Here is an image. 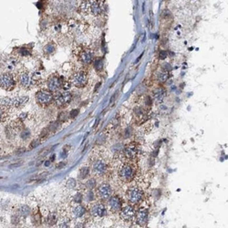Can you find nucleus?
I'll return each instance as SVG.
<instances>
[{
    "instance_id": "34",
    "label": "nucleus",
    "mask_w": 228,
    "mask_h": 228,
    "mask_svg": "<svg viewBox=\"0 0 228 228\" xmlns=\"http://www.w3.org/2000/svg\"><path fill=\"white\" fill-rule=\"evenodd\" d=\"M167 57V52L166 51H161L160 52V59H165Z\"/></svg>"
},
{
    "instance_id": "21",
    "label": "nucleus",
    "mask_w": 228,
    "mask_h": 228,
    "mask_svg": "<svg viewBox=\"0 0 228 228\" xmlns=\"http://www.w3.org/2000/svg\"><path fill=\"white\" fill-rule=\"evenodd\" d=\"M57 220H59V216H57V214L50 213L47 215V217L46 218V223H47V225H49V226H53V225H57Z\"/></svg>"
},
{
    "instance_id": "10",
    "label": "nucleus",
    "mask_w": 228,
    "mask_h": 228,
    "mask_svg": "<svg viewBox=\"0 0 228 228\" xmlns=\"http://www.w3.org/2000/svg\"><path fill=\"white\" fill-rule=\"evenodd\" d=\"M119 178L123 182H128L133 178L134 169L130 163H122L119 168Z\"/></svg>"
},
{
    "instance_id": "16",
    "label": "nucleus",
    "mask_w": 228,
    "mask_h": 228,
    "mask_svg": "<svg viewBox=\"0 0 228 228\" xmlns=\"http://www.w3.org/2000/svg\"><path fill=\"white\" fill-rule=\"evenodd\" d=\"M97 196L100 199L107 200L111 196V187L109 183H102L97 189Z\"/></svg>"
},
{
    "instance_id": "7",
    "label": "nucleus",
    "mask_w": 228,
    "mask_h": 228,
    "mask_svg": "<svg viewBox=\"0 0 228 228\" xmlns=\"http://www.w3.org/2000/svg\"><path fill=\"white\" fill-rule=\"evenodd\" d=\"M77 57L83 65H90L95 59L94 51L90 47H80L79 51H77Z\"/></svg>"
},
{
    "instance_id": "20",
    "label": "nucleus",
    "mask_w": 228,
    "mask_h": 228,
    "mask_svg": "<svg viewBox=\"0 0 228 228\" xmlns=\"http://www.w3.org/2000/svg\"><path fill=\"white\" fill-rule=\"evenodd\" d=\"M30 213V208L27 205H20L17 209V215L19 217H26Z\"/></svg>"
},
{
    "instance_id": "13",
    "label": "nucleus",
    "mask_w": 228,
    "mask_h": 228,
    "mask_svg": "<svg viewBox=\"0 0 228 228\" xmlns=\"http://www.w3.org/2000/svg\"><path fill=\"white\" fill-rule=\"evenodd\" d=\"M90 215L94 219H101L106 215L107 214V208L104 205L100 203H93L90 205L89 208Z\"/></svg>"
},
{
    "instance_id": "38",
    "label": "nucleus",
    "mask_w": 228,
    "mask_h": 228,
    "mask_svg": "<svg viewBox=\"0 0 228 228\" xmlns=\"http://www.w3.org/2000/svg\"><path fill=\"white\" fill-rule=\"evenodd\" d=\"M65 164H66V163H65V162H64V163H60V164H59V165H57V168H60V167H62V166H64Z\"/></svg>"
},
{
    "instance_id": "3",
    "label": "nucleus",
    "mask_w": 228,
    "mask_h": 228,
    "mask_svg": "<svg viewBox=\"0 0 228 228\" xmlns=\"http://www.w3.org/2000/svg\"><path fill=\"white\" fill-rule=\"evenodd\" d=\"M28 101V97L27 96H17L14 98L10 97H3L0 99V106L10 110V109H20L27 104Z\"/></svg>"
},
{
    "instance_id": "4",
    "label": "nucleus",
    "mask_w": 228,
    "mask_h": 228,
    "mask_svg": "<svg viewBox=\"0 0 228 228\" xmlns=\"http://www.w3.org/2000/svg\"><path fill=\"white\" fill-rule=\"evenodd\" d=\"M16 82L18 84L20 88L24 90H29L32 86V81H31V75L29 74V71L26 69H22L17 73L15 77Z\"/></svg>"
},
{
    "instance_id": "28",
    "label": "nucleus",
    "mask_w": 228,
    "mask_h": 228,
    "mask_svg": "<svg viewBox=\"0 0 228 228\" xmlns=\"http://www.w3.org/2000/svg\"><path fill=\"white\" fill-rule=\"evenodd\" d=\"M96 185V181L95 179H90L86 183V187L88 188V190H93Z\"/></svg>"
},
{
    "instance_id": "22",
    "label": "nucleus",
    "mask_w": 228,
    "mask_h": 228,
    "mask_svg": "<svg viewBox=\"0 0 228 228\" xmlns=\"http://www.w3.org/2000/svg\"><path fill=\"white\" fill-rule=\"evenodd\" d=\"M66 188L69 191H72V190H78L79 185L78 182L75 179H69L66 182Z\"/></svg>"
},
{
    "instance_id": "18",
    "label": "nucleus",
    "mask_w": 228,
    "mask_h": 228,
    "mask_svg": "<svg viewBox=\"0 0 228 228\" xmlns=\"http://www.w3.org/2000/svg\"><path fill=\"white\" fill-rule=\"evenodd\" d=\"M137 154H138V146L135 142H132V143L128 144L123 150V155L129 160L135 158Z\"/></svg>"
},
{
    "instance_id": "32",
    "label": "nucleus",
    "mask_w": 228,
    "mask_h": 228,
    "mask_svg": "<svg viewBox=\"0 0 228 228\" xmlns=\"http://www.w3.org/2000/svg\"><path fill=\"white\" fill-rule=\"evenodd\" d=\"M29 136H30V132L28 130H24V132H22V133H21V138L24 139V140H27Z\"/></svg>"
},
{
    "instance_id": "19",
    "label": "nucleus",
    "mask_w": 228,
    "mask_h": 228,
    "mask_svg": "<svg viewBox=\"0 0 228 228\" xmlns=\"http://www.w3.org/2000/svg\"><path fill=\"white\" fill-rule=\"evenodd\" d=\"M165 90L162 88H157L152 91V98L156 102H162L165 97Z\"/></svg>"
},
{
    "instance_id": "11",
    "label": "nucleus",
    "mask_w": 228,
    "mask_h": 228,
    "mask_svg": "<svg viewBox=\"0 0 228 228\" xmlns=\"http://www.w3.org/2000/svg\"><path fill=\"white\" fill-rule=\"evenodd\" d=\"M37 101L41 107H47L51 104L53 101L52 91L49 90H40L36 94Z\"/></svg>"
},
{
    "instance_id": "29",
    "label": "nucleus",
    "mask_w": 228,
    "mask_h": 228,
    "mask_svg": "<svg viewBox=\"0 0 228 228\" xmlns=\"http://www.w3.org/2000/svg\"><path fill=\"white\" fill-rule=\"evenodd\" d=\"M59 123H57V122H54V123H52L50 126L48 127V130H50V132H55L57 130V127H59Z\"/></svg>"
},
{
    "instance_id": "23",
    "label": "nucleus",
    "mask_w": 228,
    "mask_h": 228,
    "mask_svg": "<svg viewBox=\"0 0 228 228\" xmlns=\"http://www.w3.org/2000/svg\"><path fill=\"white\" fill-rule=\"evenodd\" d=\"M89 173H90V168L82 167L80 170V172H79V179H80V180L85 179V178L88 177Z\"/></svg>"
},
{
    "instance_id": "33",
    "label": "nucleus",
    "mask_w": 228,
    "mask_h": 228,
    "mask_svg": "<svg viewBox=\"0 0 228 228\" xmlns=\"http://www.w3.org/2000/svg\"><path fill=\"white\" fill-rule=\"evenodd\" d=\"M40 143V140H38V139H37V140H33L32 142H31V144H30V146H31V149H33V148H35L36 146L37 145H38V144Z\"/></svg>"
},
{
    "instance_id": "37",
    "label": "nucleus",
    "mask_w": 228,
    "mask_h": 228,
    "mask_svg": "<svg viewBox=\"0 0 228 228\" xmlns=\"http://www.w3.org/2000/svg\"><path fill=\"white\" fill-rule=\"evenodd\" d=\"M21 164H22V162H19V163H15V164H12V165H10L11 168L13 167H17V166H20Z\"/></svg>"
},
{
    "instance_id": "14",
    "label": "nucleus",
    "mask_w": 228,
    "mask_h": 228,
    "mask_svg": "<svg viewBox=\"0 0 228 228\" xmlns=\"http://www.w3.org/2000/svg\"><path fill=\"white\" fill-rule=\"evenodd\" d=\"M107 211L115 214L120 212L122 209V201L119 196H110L109 198L108 205H107Z\"/></svg>"
},
{
    "instance_id": "17",
    "label": "nucleus",
    "mask_w": 228,
    "mask_h": 228,
    "mask_svg": "<svg viewBox=\"0 0 228 228\" xmlns=\"http://www.w3.org/2000/svg\"><path fill=\"white\" fill-rule=\"evenodd\" d=\"M135 221L136 224L140 227L146 225L148 221V210L145 208H140L137 213H135Z\"/></svg>"
},
{
    "instance_id": "25",
    "label": "nucleus",
    "mask_w": 228,
    "mask_h": 228,
    "mask_svg": "<svg viewBox=\"0 0 228 228\" xmlns=\"http://www.w3.org/2000/svg\"><path fill=\"white\" fill-rule=\"evenodd\" d=\"M8 114H7V109L0 106V122H4L7 120Z\"/></svg>"
},
{
    "instance_id": "35",
    "label": "nucleus",
    "mask_w": 228,
    "mask_h": 228,
    "mask_svg": "<svg viewBox=\"0 0 228 228\" xmlns=\"http://www.w3.org/2000/svg\"><path fill=\"white\" fill-rule=\"evenodd\" d=\"M79 110H73L72 111L70 112V117H72V118H75V117H77L78 116V114H79Z\"/></svg>"
},
{
    "instance_id": "5",
    "label": "nucleus",
    "mask_w": 228,
    "mask_h": 228,
    "mask_svg": "<svg viewBox=\"0 0 228 228\" xmlns=\"http://www.w3.org/2000/svg\"><path fill=\"white\" fill-rule=\"evenodd\" d=\"M88 75L84 71H76L69 77V81L76 88H84L88 84Z\"/></svg>"
},
{
    "instance_id": "8",
    "label": "nucleus",
    "mask_w": 228,
    "mask_h": 228,
    "mask_svg": "<svg viewBox=\"0 0 228 228\" xmlns=\"http://www.w3.org/2000/svg\"><path fill=\"white\" fill-rule=\"evenodd\" d=\"M16 86V79L10 72H3L0 74V88L10 91Z\"/></svg>"
},
{
    "instance_id": "26",
    "label": "nucleus",
    "mask_w": 228,
    "mask_h": 228,
    "mask_svg": "<svg viewBox=\"0 0 228 228\" xmlns=\"http://www.w3.org/2000/svg\"><path fill=\"white\" fill-rule=\"evenodd\" d=\"M169 78V73L168 72H160L157 75V80L160 82H165Z\"/></svg>"
},
{
    "instance_id": "9",
    "label": "nucleus",
    "mask_w": 228,
    "mask_h": 228,
    "mask_svg": "<svg viewBox=\"0 0 228 228\" xmlns=\"http://www.w3.org/2000/svg\"><path fill=\"white\" fill-rule=\"evenodd\" d=\"M71 99H72V95L69 91H56L53 94V101L57 107H65L70 102Z\"/></svg>"
},
{
    "instance_id": "24",
    "label": "nucleus",
    "mask_w": 228,
    "mask_h": 228,
    "mask_svg": "<svg viewBox=\"0 0 228 228\" xmlns=\"http://www.w3.org/2000/svg\"><path fill=\"white\" fill-rule=\"evenodd\" d=\"M55 51H56V47L54 46V44H51V43H49V44H47V45L45 46V47H44V52H45L47 55H52V54H54Z\"/></svg>"
},
{
    "instance_id": "12",
    "label": "nucleus",
    "mask_w": 228,
    "mask_h": 228,
    "mask_svg": "<svg viewBox=\"0 0 228 228\" xmlns=\"http://www.w3.org/2000/svg\"><path fill=\"white\" fill-rule=\"evenodd\" d=\"M126 197L130 203L137 205L143 198V192H142V190L140 188L133 186V187H130L127 190Z\"/></svg>"
},
{
    "instance_id": "36",
    "label": "nucleus",
    "mask_w": 228,
    "mask_h": 228,
    "mask_svg": "<svg viewBox=\"0 0 228 228\" xmlns=\"http://www.w3.org/2000/svg\"><path fill=\"white\" fill-rule=\"evenodd\" d=\"M49 150H50V148H49V147H47V148H46L45 150L41 151V152H39V153H40V154H44V155H45V154H47V152H48Z\"/></svg>"
},
{
    "instance_id": "39",
    "label": "nucleus",
    "mask_w": 228,
    "mask_h": 228,
    "mask_svg": "<svg viewBox=\"0 0 228 228\" xmlns=\"http://www.w3.org/2000/svg\"><path fill=\"white\" fill-rule=\"evenodd\" d=\"M45 165H46V166L49 165V162H46V163H45Z\"/></svg>"
},
{
    "instance_id": "27",
    "label": "nucleus",
    "mask_w": 228,
    "mask_h": 228,
    "mask_svg": "<svg viewBox=\"0 0 228 228\" xmlns=\"http://www.w3.org/2000/svg\"><path fill=\"white\" fill-rule=\"evenodd\" d=\"M94 69L96 70H100L103 67V62L101 59H94Z\"/></svg>"
},
{
    "instance_id": "6",
    "label": "nucleus",
    "mask_w": 228,
    "mask_h": 228,
    "mask_svg": "<svg viewBox=\"0 0 228 228\" xmlns=\"http://www.w3.org/2000/svg\"><path fill=\"white\" fill-rule=\"evenodd\" d=\"M66 81L63 80L62 77H60L57 74H52L47 78V86L48 90L52 92L59 91L60 89H63Z\"/></svg>"
},
{
    "instance_id": "2",
    "label": "nucleus",
    "mask_w": 228,
    "mask_h": 228,
    "mask_svg": "<svg viewBox=\"0 0 228 228\" xmlns=\"http://www.w3.org/2000/svg\"><path fill=\"white\" fill-rule=\"evenodd\" d=\"M90 169L93 175L96 177H102L105 175L109 169V163L106 158L103 157L102 154L94 153L91 157Z\"/></svg>"
},
{
    "instance_id": "31",
    "label": "nucleus",
    "mask_w": 228,
    "mask_h": 228,
    "mask_svg": "<svg viewBox=\"0 0 228 228\" xmlns=\"http://www.w3.org/2000/svg\"><path fill=\"white\" fill-rule=\"evenodd\" d=\"M19 54L22 55V56H28V55H30V51H29L28 49H26V48H20Z\"/></svg>"
},
{
    "instance_id": "15",
    "label": "nucleus",
    "mask_w": 228,
    "mask_h": 228,
    "mask_svg": "<svg viewBox=\"0 0 228 228\" xmlns=\"http://www.w3.org/2000/svg\"><path fill=\"white\" fill-rule=\"evenodd\" d=\"M135 210L132 205H128L122 207L120 211V216L124 222H130L135 216Z\"/></svg>"
},
{
    "instance_id": "30",
    "label": "nucleus",
    "mask_w": 228,
    "mask_h": 228,
    "mask_svg": "<svg viewBox=\"0 0 228 228\" xmlns=\"http://www.w3.org/2000/svg\"><path fill=\"white\" fill-rule=\"evenodd\" d=\"M66 120H67V113H66V112H61V113L59 114V120L60 122H65Z\"/></svg>"
},
{
    "instance_id": "1",
    "label": "nucleus",
    "mask_w": 228,
    "mask_h": 228,
    "mask_svg": "<svg viewBox=\"0 0 228 228\" xmlns=\"http://www.w3.org/2000/svg\"><path fill=\"white\" fill-rule=\"evenodd\" d=\"M80 10L85 15L100 17L104 12V2L102 0H83L80 4Z\"/></svg>"
}]
</instances>
